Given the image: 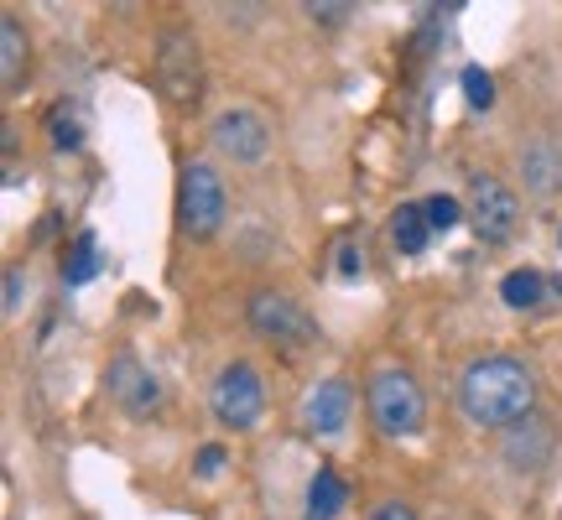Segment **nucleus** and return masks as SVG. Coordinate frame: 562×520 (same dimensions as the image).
Returning a JSON list of instances; mask_svg holds the SVG:
<instances>
[{
	"label": "nucleus",
	"instance_id": "f257e3e1",
	"mask_svg": "<svg viewBox=\"0 0 562 520\" xmlns=\"http://www.w3.org/2000/svg\"><path fill=\"white\" fill-rule=\"evenodd\" d=\"M459 400L474 427H521L537 406V381L521 360L490 354V360H474L463 370Z\"/></svg>",
	"mask_w": 562,
	"mask_h": 520
},
{
	"label": "nucleus",
	"instance_id": "f03ea898",
	"mask_svg": "<svg viewBox=\"0 0 562 520\" xmlns=\"http://www.w3.org/2000/svg\"><path fill=\"white\" fill-rule=\"evenodd\" d=\"M224 214H229V193H224L220 172L209 161H188L178 178V224L188 240H214Z\"/></svg>",
	"mask_w": 562,
	"mask_h": 520
},
{
	"label": "nucleus",
	"instance_id": "7ed1b4c3",
	"mask_svg": "<svg viewBox=\"0 0 562 520\" xmlns=\"http://www.w3.org/2000/svg\"><path fill=\"white\" fill-rule=\"evenodd\" d=\"M370 417L385 438H417L427 421V396L406 370H381L370 381Z\"/></svg>",
	"mask_w": 562,
	"mask_h": 520
},
{
	"label": "nucleus",
	"instance_id": "20e7f679",
	"mask_svg": "<svg viewBox=\"0 0 562 520\" xmlns=\"http://www.w3.org/2000/svg\"><path fill=\"white\" fill-rule=\"evenodd\" d=\"M245 318L277 349H307V343H318V323L307 318V307L292 302L286 292H256V297L245 302Z\"/></svg>",
	"mask_w": 562,
	"mask_h": 520
},
{
	"label": "nucleus",
	"instance_id": "39448f33",
	"mask_svg": "<svg viewBox=\"0 0 562 520\" xmlns=\"http://www.w3.org/2000/svg\"><path fill=\"white\" fill-rule=\"evenodd\" d=\"M157 89L167 100L188 110L199 104V89H203V53H199V37L193 32H161L157 42Z\"/></svg>",
	"mask_w": 562,
	"mask_h": 520
},
{
	"label": "nucleus",
	"instance_id": "423d86ee",
	"mask_svg": "<svg viewBox=\"0 0 562 520\" xmlns=\"http://www.w3.org/2000/svg\"><path fill=\"white\" fill-rule=\"evenodd\" d=\"M266 411V381L261 370L250 360H235L220 370V381H214V417L224 427H235V432H250Z\"/></svg>",
	"mask_w": 562,
	"mask_h": 520
},
{
	"label": "nucleus",
	"instance_id": "0eeeda50",
	"mask_svg": "<svg viewBox=\"0 0 562 520\" xmlns=\"http://www.w3.org/2000/svg\"><path fill=\"white\" fill-rule=\"evenodd\" d=\"M469 224H474V235L484 245H505L521 229V199H516V188L480 172L474 188H469Z\"/></svg>",
	"mask_w": 562,
	"mask_h": 520
},
{
	"label": "nucleus",
	"instance_id": "6e6552de",
	"mask_svg": "<svg viewBox=\"0 0 562 520\" xmlns=\"http://www.w3.org/2000/svg\"><path fill=\"white\" fill-rule=\"evenodd\" d=\"M209 136H214V146H220L224 157H229V161H245V167L266 161V151H271V125H266V115H256L250 104L224 110Z\"/></svg>",
	"mask_w": 562,
	"mask_h": 520
},
{
	"label": "nucleus",
	"instance_id": "1a4fd4ad",
	"mask_svg": "<svg viewBox=\"0 0 562 520\" xmlns=\"http://www.w3.org/2000/svg\"><path fill=\"white\" fill-rule=\"evenodd\" d=\"M104 391H110V400H115L121 411H131V417H151L161 406V381L136 360V354H121V360L110 364Z\"/></svg>",
	"mask_w": 562,
	"mask_h": 520
},
{
	"label": "nucleus",
	"instance_id": "9d476101",
	"mask_svg": "<svg viewBox=\"0 0 562 520\" xmlns=\"http://www.w3.org/2000/svg\"><path fill=\"white\" fill-rule=\"evenodd\" d=\"M349 411H355V385L349 381H318L302 400V421H307V432L313 438H339L344 427H349Z\"/></svg>",
	"mask_w": 562,
	"mask_h": 520
},
{
	"label": "nucleus",
	"instance_id": "9b49d317",
	"mask_svg": "<svg viewBox=\"0 0 562 520\" xmlns=\"http://www.w3.org/2000/svg\"><path fill=\"white\" fill-rule=\"evenodd\" d=\"M521 182L531 199H558L562 193V151L558 140H531L521 151Z\"/></svg>",
	"mask_w": 562,
	"mask_h": 520
},
{
	"label": "nucleus",
	"instance_id": "f8f14e48",
	"mask_svg": "<svg viewBox=\"0 0 562 520\" xmlns=\"http://www.w3.org/2000/svg\"><path fill=\"white\" fill-rule=\"evenodd\" d=\"M47 136H53L58 151H79L83 136H89V110H83V100L63 94V100L47 110Z\"/></svg>",
	"mask_w": 562,
	"mask_h": 520
},
{
	"label": "nucleus",
	"instance_id": "ddd939ff",
	"mask_svg": "<svg viewBox=\"0 0 562 520\" xmlns=\"http://www.w3.org/2000/svg\"><path fill=\"white\" fill-rule=\"evenodd\" d=\"M432 240V224H427V208L422 203H402L396 214H391V245L402 250V256H422Z\"/></svg>",
	"mask_w": 562,
	"mask_h": 520
},
{
	"label": "nucleus",
	"instance_id": "4468645a",
	"mask_svg": "<svg viewBox=\"0 0 562 520\" xmlns=\"http://www.w3.org/2000/svg\"><path fill=\"white\" fill-rule=\"evenodd\" d=\"M21 74H26V32L16 16H0V83H5V94L21 89Z\"/></svg>",
	"mask_w": 562,
	"mask_h": 520
},
{
	"label": "nucleus",
	"instance_id": "2eb2a0df",
	"mask_svg": "<svg viewBox=\"0 0 562 520\" xmlns=\"http://www.w3.org/2000/svg\"><path fill=\"white\" fill-rule=\"evenodd\" d=\"M547 292H552V286L542 281V271H537V265H521V271H510V276L501 281V302H505V307H516V313L537 307Z\"/></svg>",
	"mask_w": 562,
	"mask_h": 520
},
{
	"label": "nucleus",
	"instance_id": "dca6fc26",
	"mask_svg": "<svg viewBox=\"0 0 562 520\" xmlns=\"http://www.w3.org/2000/svg\"><path fill=\"white\" fill-rule=\"evenodd\" d=\"M344 505V484L334 468H318L313 484H307V520H334Z\"/></svg>",
	"mask_w": 562,
	"mask_h": 520
},
{
	"label": "nucleus",
	"instance_id": "f3484780",
	"mask_svg": "<svg viewBox=\"0 0 562 520\" xmlns=\"http://www.w3.org/2000/svg\"><path fill=\"white\" fill-rule=\"evenodd\" d=\"M100 276V245H94V235L83 229L79 240H74V256H68V265H63V286H83V281Z\"/></svg>",
	"mask_w": 562,
	"mask_h": 520
},
{
	"label": "nucleus",
	"instance_id": "a211bd4d",
	"mask_svg": "<svg viewBox=\"0 0 562 520\" xmlns=\"http://www.w3.org/2000/svg\"><path fill=\"white\" fill-rule=\"evenodd\" d=\"M463 100H469V110H490L495 104V79L484 74V68H463Z\"/></svg>",
	"mask_w": 562,
	"mask_h": 520
},
{
	"label": "nucleus",
	"instance_id": "6ab92c4d",
	"mask_svg": "<svg viewBox=\"0 0 562 520\" xmlns=\"http://www.w3.org/2000/svg\"><path fill=\"white\" fill-rule=\"evenodd\" d=\"M422 208H427V224H432V235H448V229H459V219H463L459 199H448V193H438V199H427Z\"/></svg>",
	"mask_w": 562,
	"mask_h": 520
},
{
	"label": "nucleus",
	"instance_id": "aec40b11",
	"mask_svg": "<svg viewBox=\"0 0 562 520\" xmlns=\"http://www.w3.org/2000/svg\"><path fill=\"white\" fill-rule=\"evenodd\" d=\"M334 276H339V281H360L364 276V245L360 240H339V245H334Z\"/></svg>",
	"mask_w": 562,
	"mask_h": 520
},
{
	"label": "nucleus",
	"instance_id": "412c9836",
	"mask_svg": "<svg viewBox=\"0 0 562 520\" xmlns=\"http://www.w3.org/2000/svg\"><path fill=\"white\" fill-rule=\"evenodd\" d=\"M302 11H307L313 21H323V26H339V21L355 16V5H349V0H323V5H318V0H307Z\"/></svg>",
	"mask_w": 562,
	"mask_h": 520
},
{
	"label": "nucleus",
	"instance_id": "4be33fe9",
	"mask_svg": "<svg viewBox=\"0 0 562 520\" xmlns=\"http://www.w3.org/2000/svg\"><path fill=\"white\" fill-rule=\"evenodd\" d=\"M220 468H224V448H220V442L199 448V459H193V474H199V479H220Z\"/></svg>",
	"mask_w": 562,
	"mask_h": 520
},
{
	"label": "nucleus",
	"instance_id": "5701e85b",
	"mask_svg": "<svg viewBox=\"0 0 562 520\" xmlns=\"http://www.w3.org/2000/svg\"><path fill=\"white\" fill-rule=\"evenodd\" d=\"M21 302H26V276L11 265V271H5V313H11V318L21 313Z\"/></svg>",
	"mask_w": 562,
	"mask_h": 520
},
{
	"label": "nucleus",
	"instance_id": "b1692460",
	"mask_svg": "<svg viewBox=\"0 0 562 520\" xmlns=\"http://www.w3.org/2000/svg\"><path fill=\"white\" fill-rule=\"evenodd\" d=\"M375 520H417V510H412V505H402V500H385L381 510H375Z\"/></svg>",
	"mask_w": 562,
	"mask_h": 520
},
{
	"label": "nucleus",
	"instance_id": "393cba45",
	"mask_svg": "<svg viewBox=\"0 0 562 520\" xmlns=\"http://www.w3.org/2000/svg\"><path fill=\"white\" fill-rule=\"evenodd\" d=\"M558 245H562V229H558Z\"/></svg>",
	"mask_w": 562,
	"mask_h": 520
}]
</instances>
